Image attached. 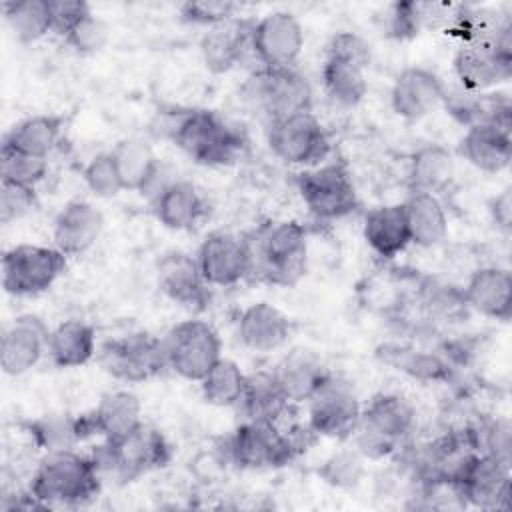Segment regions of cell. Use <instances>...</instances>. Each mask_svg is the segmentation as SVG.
I'll list each match as a JSON object with an SVG mask.
<instances>
[{"mask_svg": "<svg viewBox=\"0 0 512 512\" xmlns=\"http://www.w3.org/2000/svg\"><path fill=\"white\" fill-rule=\"evenodd\" d=\"M250 256V280L292 286L306 272L308 232L296 220L270 222L244 236Z\"/></svg>", "mask_w": 512, "mask_h": 512, "instance_id": "obj_1", "label": "cell"}, {"mask_svg": "<svg viewBox=\"0 0 512 512\" xmlns=\"http://www.w3.org/2000/svg\"><path fill=\"white\" fill-rule=\"evenodd\" d=\"M166 134L184 154L204 166L234 164L246 150L244 134L206 108L172 112Z\"/></svg>", "mask_w": 512, "mask_h": 512, "instance_id": "obj_2", "label": "cell"}, {"mask_svg": "<svg viewBox=\"0 0 512 512\" xmlns=\"http://www.w3.org/2000/svg\"><path fill=\"white\" fill-rule=\"evenodd\" d=\"M100 492V470L92 456L74 448L46 452L38 462L28 496L38 506H80Z\"/></svg>", "mask_w": 512, "mask_h": 512, "instance_id": "obj_3", "label": "cell"}, {"mask_svg": "<svg viewBox=\"0 0 512 512\" xmlns=\"http://www.w3.org/2000/svg\"><path fill=\"white\" fill-rule=\"evenodd\" d=\"M416 412L400 394H376L362 410L354 428L356 450L368 458L392 454L414 432Z\"/></svg>", "mask_w": 512, "mask_h": 512, "instance_id": "obj_4", "label": "cell"}, {"mask_svg": "<svg viewBox=\"0 0 512 512\" xmlns=\"http://www.w3.org/2000/svg\"><path fill=\"white\" fill-rule=\"evenodd\" d=\"M304 448L298 434L284 432L274 422L244 420L224 442V460L244 470L280 468Z\"/></svg>", "mask_w": 512, "mask_h": 512, "instance_id": "obj_5", "label": "cell"}, {"mask_svg": "<svg viewBox=\"0 0 512 512\" xmlns=\"http://www.w3.org/2000/svg\"><path fill=\"white\" fill-rule=\"evenodd\" d=\"M242 96L268 122L300 112H312V86L304 74L290 68H256L242 86Z\"/></svg>", "mask_w": 512, "mask_h": 512, "instance_id": "obj_6", "label": "cell"}, {"mask_svg": "<svg viewBox=\"0 0 512 512\" xmlns=\"http://www.w3.org/2000/svg\"><path fill=\"white\" fill-rule=\"evenodd\" d=\"M92 458L98 470H108L116 478L130 482L146 472L164 468L172 458V448L158 428L142 422L114 442L104 440Z\"/></svg>", "mask_w": 512, "mask_h": 512, "instance_id": "obj_7", "label": "cell"}, {"mask_svg": "<svg viewBox=\"0 0 512 512\" xmlns=\"http://www.w3.org/2000/svg\"><path fill=\"white\" fill-rule=\"evenodd\" d=\"M68 256L56 246L18 244L2 256V286L12 296L46 292L66 270Z\"/></svg>", "mask_w": 512, "mask_h": 512, "instance_id": "obj_8", "label": "cell"}, {"mask_svg": "<svg viewBox=\"0 0 512 512\" xmlns=\"http://www.w3.org/2000/svg\"><path fill=\"white\" fill-rule=\"evenodd\" d=\"M168 368L192 382H200L222 358L218 332L204 320H184L162 338Z\"/></svg>", "mask_w": 512, "mask_h": 512, "instance_id": "obj_9", "label": "cell"}, {"mask_svg": "<svg viewBox=\"0 0 512 512\" xmlns=\"http://www.w3.org/2000/svg\"><path fill=\"white\" fill-rule=\"evenodd\" d=\"M294 182L306 208L318 220H338L358 208L352 176L340 162L306 168L296 174Z\"/></svg>", "mask_w": 512, "mask_h": 512, "instance_id": "obj_10", "label": "cell"}, {"mask_svg": "<svg viewBox=\"0 0 512 512\" xmlns=\"http://www.w3.org/2000/svg\"><path fill=\"white\" fill-rule=\"evenodd\" d=\"M268 146L284 164L314 168L330 154V140L312 112H300L268 122Z\"/></svg>", "mask_w": 512, "mask_h": 512, "instance_id": "obj_11", "label": "cell"}, {"mask_svg": "<svg viewBox=\"0 0 512 512\" xmlns=\"http://www.w3.org/2000/svg\"><path fill=\"white\" fill-rule=\"evenodd\" d=\"M96 356L104 372L122 382H144L168 368L162 340L146 332L110 338L102 342Z\"/></svg>", "mask_w": 512, "mask_h": 512, "instance_id": "obj_12", "label": "cell"}, {"mask_svg": "<svg viewBox=\"0 0 512 512\" xmlns=\"http://www.w3.org/2000/svg\"><path fill=\"white\" fill-rule=\"evenodd\" d=\"M360 410L354 386L340 376L328 374L308 400V426L316 436L346 438L352 436Z\"/></svg>", "mask_w": 512, "mask_h": 512, "instance_id": "obj_13", "label": "cell"}, {"mask_svg": "<svg viewBox=\"0 0 512 512\" xmlns=\"http://www.w3.org/2000/svg\"><path fill=\"white\" fill-rule=\"evenodd\" d=\"M250 44L260 68H290L302 52L304 30L294 14L276 10L254 20Z\"/></svg>", "mask_w": 512, "mask_h": 512, "instance_id": "obj_14", "label": "cell"}, {"mask_svg": "<svg viewBox=\"0 0 512 512\" xmlns=\"http://www.w3.org/2000/svg\"><path fill=\"white\" fill-rule=\"evenodd\" d=\"M196 262L208 286H234L248 278L250 256L246 240L232 232L214 230L198 246Z\"/></svg>", "mask_w": 512, "mask_h": 512, "instance_id": "obj_15", "label": "cell"}, {"mask_svg": "<svg viewBox=\"0 0 512 512\" xmlns=\"http://www.w3.org/2000/svg\"><path fill=\"white\" fill-rule=\"evenodd\" d=\"M156 284L172 302L204 310L210 304V286L204 280L196 256L184 250H168L156 262Z\"/></svg>", "mask_w": 512, "mask_h": 512, "instance_id": "obj_16", "label": "cell"}, {"mask_svg": "<svg viewBox=\"0 0 512 512\" xmlns=\"http://www.w3.org/2000/svg\"><path fill=\"white\" fill-rule=\"evenodd\" d=\"M50 330L36 314L16 316L2 332L0 364L4 374L20 376L34 368L48 348Z\"/></svg>", "mask_w": 512, "mask_h": 512, "instance_id": "obj_17", "label": "cell"}, {"mask_svg": "<svg viewBox=\"0 0 512 512\" xmlns=\"http://www.w3.org/2000/svg\"><path fill=\"white\" fill-rule=\"evenodd\" d=\"M462 502L478 508H506L510 492V466L478 452L454 484Z\"/></svg>", "mask_w": 512, "mask_h": 512, "instance_id": "obj_18", "label": "cell"}, {"mask_svg": "<svg viewBox=\"0 0 512 512\" xmlns=\"http://www.w3.org/2000/svg\"><path fill=\"white\" fill-rule=\"evenodd\" d=\"M444 84L436 72L424 66L404 68L390 90L392 110L408 120L418 122L442 104Z\"/></svg>", "mask_w": 512, "mask_h": 512, "instance_id": "obj_19", "label": "cell"}, {"mask_svg": "<svg viewBox=\"0 0 512 512\" xmlns=\"http://www.w3.org/2000/svg\"><path fill=\"white\" fill-rule=\"evenodd\" d=\"M102 228L104 216L94 204L86 200H70L54 218L52 240L66 256H80L96 244Z\"/></svg>", "mask_w": 512, "mask_h": 512, "instance_id": "obj_20", "label": "cell"}, {"mask_svg": "<svg viewBox=\"0 0 512 512\" xmlns=\"http://www.w3.org/2000/svg\"><path fill=\"white\" fill-rule=\"evenodd\" d=\"M252 26L254 20L230 18L222 24L208 28V32L200 40V54L204 66L212 74H226L236 64H240L248 52L252 54Z\"/></svg>", "mask_w": 512, "mask_h": 512, "instance_id": "obj_21", "label": "cell"}, {"mask_svg": "<svg viewBox=\"0 0 512 512\" xmlns=\"http://www.w3.org/2000/svg\"><path fill=\"white\" fill-rule=\"evenodd\" d=\"M462 300L482 316L508 322L512 312V276L508 268L484 266L470 274Z\"/></svg>", "mask_w": 512, "mask_h": 512, "instance_id": "obj_22", "label": "cell"}, {"mask_svg": "<svg viewBox=\"0 0 512 512\" xmlns=\"http://www.w3.org/2000/svg\"><path fill=\"white\" fill-rule=\"evenodd\" d=\"M454 72L464 90L484 92L510 78L512 56L494 46H462L454 56Z\"/></svg>", "mask_w": 512, "mask_h": 512, "instance_id": "obj_23", "label": "cell"}, {"mask_svg": "<svg viewBox=\"0 0 512 512\" xmlns=\"http://www.w3.org/2000/svg\"><path fill=\"white\" fill-rule=\"evenodd\" d=\"M152 210L162 226L190 230L208 214V204L192 182L174 180L156 192Z\"/></svg>", "mask_w": 512, "mask_h": 512, "instance_id": "obj_24", "label": "cell"}, {"mask_svg": "<svg viewBox=\"0 0 512 512\" xmlns=\"http://www.w3.org/2000/svg\"><path fill=\"white\" fill-rule=\"evenodd\" d=\"M290 334V318L268 302L250 304L238 318V338L254 352H272L288 342Z\"/></svg>", "mask_w": 512, "mask_h": 512, "instance_id": "obj_25", "label": "cell"}, {"mask_svg": "<svg viewBox=\"0 0 512 512\" xmlns=\"http://www.w3.org/2000/svg\"><path fill=\"white\" fill-rule=\"evenodd\" d=\"M460 154L482 172H502L512 160L510 130L494 124L468 126L460 140Z\"/></svg>", "mask_w": 512, "mask_h": 512, "instance_id": "obj_26", "label": "cell"}, {"mask_svg": "<svg viewBox=\"0 0 512 512\" xmlns=\"http://www.w3.org/2000/svg\"><path fill=\"white\" fill-rule=\"evenodd\" d=\"M366 244L384 260H390L406 250L410 232L402 204H384L372 208L364 218L362 228Z\"/></svg>", "mask_w": 512, "mask_h": 512, "instance_id": "obj_27", "label": "cell"}, {"mask_svg": "<svg viewBox=\"0 0 512 512\" xmlns=\"http://www.w3.org/2000/svg\"><path fill=\"white\" fill-rule=\"evenodd\" d=\"M96 352V332L84 320H64L50 330L46 354L56 368L84 366Z\"/></svg>", "mask_w": 512, "mask_h": 512, "instance_id": "obj_28", "label": "cell"}, {"mask_svg": "<svg viewBox=\"0 0 512 512\" xmlns=\"http://www.w3.org/2000/svg\"><path fill=\"white\" fill-rule=\"evenodd\" d=\"M290 404L292 402L286 398L272 370V372H256L246 376V386L236 406L244 414V420L278 424V420L286 414Z\"/></svg>", "mask_w": 512, "mask_h": 512, "instance_id": "obj_29", "label": "cell"}, {"mask_svg": "<svg viewBox=\"0 0 512 512\" xmlns=\"http://www.w3.org/2000/svg\"><path fill=\"white\" fill-rule=\"evenodd\" d=\"M110 154L114 158L124 190H136L144 194L156 184L160 164L146 142L138 138H124L110 150Z\"/></svg>", "mask_w": 512, "mask_h": 512, "instance_id": "obj_30", "label": "cell"}, {"mask_svg": "<svg viewBox=\"0 0 512 512\" xmlns=\"http://www.w3.org/2000/svg\"><path fill=\"white\" fill-rule=\"evenodd\" d=\"M90 414L96 426V434L106 442H114L142 424L140 400L134 392L128 390L106 392Z\"/></svg>", "mask_w": 512, "mask_h": 512, "instance_id": "obj_31", "label": "cell"}, {"mask_svg": "<svg viewBox=\"0 0 512 512\" xmlns=\"http://www.w3.org/2000/svg\"><path fill=\"white\" fill-rule=\"evenodd\" d=\"M402 206H404L412 244L430 248L446 238L448 218L436 194L410 192V196L406 198V202H402Z\"/></svg>", "mask_w": 512, "mask_h": 512, "instance_id": "obj_32", "label": "cell"}, {"mask_svg": "<svg viewBox=\"0 0 512 512\" xmlns=\"http://www.w3.org/2000/svg\"><path fill=\"white\" fill-rule=\"evenodd\" d=\"M62 130H64L62 116L36 114L14 124L6 132L2 144H8L10 148L20 150L24 154L48 160V156L54 152V148L60 142Z\"/></svg>", "mask_w": 512, "mask_h": 512, "instance_id": "obj_33", "label": "cell"}, {"mask_svg": "<svg viewBox=\"0 0 512 512\" xmlns=\"http://www.w3.org/2000/svg\"><path fill=\"white\" fill-rule=\"evenodd\" d=\"M454 176V156L442 144H424L410 156L408 186L410 192L436 194Z\"/></svg>", "mask_w": 512, "mask_h": 512, "instance_id": "obj_34", "label": "cell"}, {"mask_svg": "<svg viewBox=\"0 0 512 512\" xmlns=\"http://www.w3.org/2000/svg\"><path fill=\"white\" fill-rule=\"evenodd\" d=\"M274 374L290 402H308L330 372L316 356L300 350L286 356Z\"/></svg>", "mask_w": 512, "mask_h": 512, "instance_id": "obj_35", "label": "cell"}, {"mask_svg": "<svg viewBox=\"0 0 512 512\" xmlns=\"http://www.w3.org/2000/svg\"><path fill=\"white\" fill-rule=\"evenodd\" d=\"M508 24L510 18L500 16L496 10L458 6L452 14L450 32L458 36L464 46H490Z\"/></svg>", "mask_w": 512, "mask_h": 512, "instance_id": "obj_36", "label": "cell"}, {"mask_svg": "<svg viewBox=\"0 0 512 512\" xmlns=\"http://www.w3.org/2000/svg\"><path fill=\"white\" fill-rule=\"evenodd\" d=\"M322 86L326 96L342 108H354L356 104H360L368 90L364 68L338 58L324 60Z\"/></svg>", "mask_w": 512, "mask_h": 512, "instance_id": "obj_37", "label": "cell"}, {"mask_svg": "<svg viewBox=\"0 0 512 512\" xmlns=\"http://www.w3.org/2000/svg\"><path fill=\"white\" fill-rule=\"evenodd\" d=\"M384 364H390L392 368L406 372L412 378L418 380H448L450 378V368L448 364L438 358L432 352L424 350H414L408 346H398V344H384L376 352Z\"/></svg>", "mask_w": 512, "mask_h": 512, "instance_id": "obj_38", "label": "cell"}, {"mask_svg": "<svg viewBox=\"0 0 512 512\" xmlns=\"http://www.w3.org/2000/svg\"><path fill=\"white\" fill-rule=\"evenodd\" d=\"M4 20L20 42H36L52 32L48 0H12L2 4Z\"/></svg>", "mask_w": 512, "mask_h": 512, "instance_id": "obj_39", "label": "cell"}, {"mask_svg": "<svg viewBox=\"0 0 512 512\" xmlns=\"http://www.w3.org/2000/svg\"><path fill=\"white\" fill-rule=\"evenodd\" d=\"M246 386V374L230 358H220L200 380L202 396L212 406H236Z\"/></svg>", "mask_w": 512, "mask_h": 512, "instance_id": "obj_40", "label": "cell"}, {"mask_svg": "<svg viewBox=\"0 0 512 512\" xmlns=\"http://www.w3.org/2000/svg\"><path fill=\"white\" fill-rule=\"evenodd\" d=\"M26 432L30 434L32 442L38 448H44L46 452L54 450H68L74 444L82 442L80 428H78V416L68 414H50L36 420H28Z\"/></svg>", "mask_w": 512, "mask_h": 512, "instance_id": "obj_41", "label": "cell"}, {"mask_svg": "<svg viewBox=\"0 0 512 512\" xmlns=\"http://www.w3.org/2000/svg\"><path fill=\"white\" fill-rule=\"evenodd\" d=\"M48 172V160L24 154L20 150L2 144L0 148V182L32 186L44 180Z\"/></svg>", "mask_w": 512, "mask_h": 512, "instance_id": "obj_42", "label": "cell"}, {"mask_svg": "<svg viewBox=\"0 0 512 512\" xmlns=\"http://www.w3.org/2000/svg\"><path fill=\"white\" fill-rule=\"evenodd\" d=\"M362 474L364 464L358 450H340L318 468V476L334 488H354Z\"/></svg>", "mask_w": 512, "mask_h": 512, "instance_id": "obj_43", "label": "cell"}, {"mask_svg": "<svg viewBox=\"0 0 512 512\" xmlns=\"http://www.w3.org/2000/svg\"><path fill=\"white\" fill-rule=\"evenodd\" d=\"M82 178L86 188L98 198H112L120 190H124L110 150L92 156L82 170Z\"/></svg>", "mask_w": 512, "mask_h": 512, "instance_id": "obj_44", "label": "cell"}, {"mask_svg": "<svg viewBox=\"0 0 512 512\" xmlns=\"http://www.w3.org/2000/svg\"><path fill=\"white\" fill-rule=\"evenodd\" d=\"M422 26V2H396L386 12L384 34L394 40H410L418 36Z\"/></svg>", "mask_w": 512, "mask_h": 512, "instance_id": "obj_45", "label": "cell"}, {"mask_svg": "<svg viewBox=\"0 0 512 512\" xmlns=\"http://www.w3.org/2000/svg\"><path fill=\"white\" fill-rule=\"evenodd\" d=\"M480 452L494 458L496 462L510 466L512 460V424L508 418H494L482 426L478 432Z\"/></svg>", "mask_w": 512, "mask_h": 512, "instance_id": "obj_46", "label": "cell"}, {"mask_svg": "<svg viewBox=\"0 0 512 512\" xmlns=\"http://www.w3.org/2000/svg\"><path fill=\"white\" fill-rule=\"evenodd\" d=\"M38 206L36 188L0 182V222L10 224L34 212Z\"/></svg>", "mask_w": 512, "mask_h": 512, "instance_id": "obj_47", "label": "cell"}, {"mask_svg": "<svg viewBox=\"0 0 512 512\" xmlns=\"http://www.w3.org/2000/svg\"><path fill=\"white\" fill-rule=\"evenodd\" d=\"M236 4L228 0H194L180 6V20L194 26H216L234 18Z\"/></svg>", "mask_w": 512, "mask_h": 512, "instance_id": "obj_48", "label": "cell"}, {"mask_svg": "<svg viewBox=\"0 0 512 512\" xmlns=\"http://www.w3.org/2000/svg\"><path fill=\"white\" fill-rule=\"evenodd\" d=\"M64 42L78 54H94L106 46L108 26L90 14L64 36Z\"/></svg>", "mask_w": 512, "mask_h": 512, "instance_id": "obj_49", "label": "cell"}, {"mask_svg": "<svg viewBox=\"0 0 512 512\" xmlns=\"http://www.w3.org/2000/svg\"><path fill=\"white\" fill-rule=\"evenodd\" d=\"M326 58H338L366 70L370 64V44L360 34L342 30L330 38Z\"/></svg>", "mask_w": 512, "mask_h": 512, "instance_id": "obj_50", "label": "cell"}, {"mask_svg": "<svg viewBox=\"0 0 512 512\" xmlns=\"http://www.w3.org/2000/svg\"><path fill=\"white\" fill-rule=\"evenodd\" d=\"M50 2V18H52V32L58 36H66L78 22L92 14L90 4L84 0H48Z\"/></svg>", "mask_w": 512, "mask_h": 512, "instance_id": "obj_51", "label": "cell"}, {"mask_svg": "<svg viewBox=\"0 0 512 512\" xmlns=\"http://www.w3.org/2000/svg\"><path fill=\"white\" fill-rule=\"evenodd\" d=\"M490 216L492 222L504 230L510 232L512 228V188L506 186L500 194H496L490 202Z\"/></svg>", "mask_w": 512, "mask_h": 512, "instance_id": "obj_52", "label": "cell"}]
</instances>
